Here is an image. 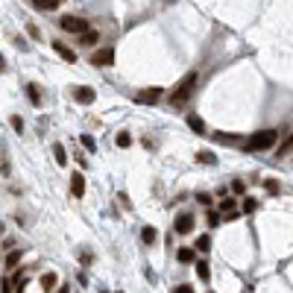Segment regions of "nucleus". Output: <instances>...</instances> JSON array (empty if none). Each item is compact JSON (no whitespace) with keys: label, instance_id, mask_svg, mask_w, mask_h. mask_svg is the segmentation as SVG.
Returning a JSON list of instances; mask_svg holds the SVG:
<instances>
[{"label":"nucleus","instance_id":"1","mask_svg":"<svg viewBox=\"0 0 293 293\" xmlns=\"http://www.w3.org/2000/svg\"><path fill=\"white\" fill-rule=\"evenodd\" d=\"M276 141H278V132H276V129H261V132L249 135L244 146H246L249 153H252V150H270V146H273Z\"/></svg>","mask_w":293,"mask_h":293},{"label":"nucleus","instance_id":"2","mask_svg":"<svg viewBox=\"0 0 293 293\" xmlns=\"http://www.w3.org/2000/svg\"><path fill=\"white\" fill-rule=\"evenodd\" d=\"M194 85H196V73L191 70L188 77L176 85V91L170 94V106H176V109H179V106H185V103H188V97L194 94Z\"/></svg>","mask_w":293,"mask_h":293},{"label":"nucleus","instance_id":"3","mask_svg":"<svg viewBox=\"0 0 293 293\" xmlns=\"http://www.w3.org/2000/svg\"><path fill=\"white\" fill-rule=\"evenodd\" d=\"M194 226H196V217H194L191 211H179L176 220H173V232H176V235H191Z\"/></svg>","mask_w":293,"mask_h":293},{"label":"nucleus","instance_id":"4","mask_svg":"<svg viewBox=\"0 0 293 293\" xmlns=\"http://www.w3.org/2000/svg\"><path fill=\"white\" fill-rule=\"evenodd\" d=\"M59 27H62L65 33H77V35L88 33V21H85V18H73V15H65V18L59 21Z\"/></svg>","mask_w":293,"mask_h":293},{"label":"nucleus","instance_id":"5","mask_svg":"<svg viewBox=\"0 0 293 293\" xmlns=\"http://www.w3.org/2000/svg\"><path fill=\"white\" fill-rule=\"evenodd\" d=\"M91 65H94V67H109V65H114V47H100V50H94Z\"/></svg>","mask_w":293,"mask_h":293},{"label":"nucleus","instance_id":"6","mask_svg":"<svg viewBox=\"0 0 293 293\" xmlns=\"http://www.w3.org/2000/svg\"><path fill=\"white\" fill-rule=\"evenodd\" d=\"M162 88H144V91H138L135 94V103H144V106H153V103H159L162 100Z\"/></svg>","mask_w":293,"mask_h":293},{"label":"nucleus","instance_id":"7","mask_svg":"<svg viewBox=\"0 0 293 293\" xmlns=\"http://www.w3.org/2000/svg\"><path fill=\"white\" fill-rule=\"evenodd\" d=\"M73 100H77V103H82V106H91L94 100H97V94H94V88H73Z\"/></svg>","mask_w":293,"mask_h":293},{"label":"nucleus","instance_id":"8","mask_svg":"<svg viewBox=\"0 0 293 293\" xmlns=\"http://www.w3.org/2000/svg\"><path fill=\"white\" fill-rule=\"evenodd\" d=\"M70 194L77 196V199L85 196V176H82V173H73V176H70Z\"/></svg>","mask_w":293,"mask_h":293},{"label":"nucleus","instance_id":"9","mask_svg":"<svg viewBox=\"0 0 293 293\" xmlns=\"http://www.w3.org/2000/svg\"><path fill=\"white\" fill-rule=\"evenodd\" d=\"M232 211H238V199L235 196H223L217 202V214H223V217H229Z\"/></svg>","mask_w":293,"mask_h":293},{"label":"nucleus","instance_id":"10","mask_svg":"<svg viewBox=\"0 0 293 293\" xmlns=\"http://www.w3.org/2000/svg\"><path fill=\"white\" fill-rule=\"evenodd\" d=\"M53 50H56V53H59V56H62L65 62H70V65L77 62V53H73V50H70V47H67L65 41H53Z\"/></svg>","mask_w":293,"mask_h":293},{"label":"nucleus","instance_id":"11","mask_svg":"<svg viewBox=\"0 0 293 293\" xmlns=\"http://www.w3.org/2000/svg\"><path fill=\"white\" fill-rule=\"evenodd\" d=\"M185 120H188V126H191V132H196V135H205V120H202L199 114H188Z\"/></svg>","mask_w":293,"mask_h":293},{"label":"nucleus","instance_id":"12","mask_svg":"<svg viewBox=\"0 0 293 293\" xmlns=\"http://www.w3.org/2000/svg\"><path fill=\"white\" fill-rule=\"evenodd\" d=\"M176 261L179 264H194L196 261V252L191 246H182V249H176Z\"/></svg>","mask_w":293,"mask_h":293},{"label":"nucleus","instance_id":"13","mask_svg":"<svg viewBox=\"0 0 293 293\" xmlns=\"http://www.w3.org/2000/svg\"><path fill=\"white\" fill-rule=\"evenodd\" d=\"M194 267H196V278H199V281H208V278H211V267H208V261L196 258V261H194Z\"/></svg>","mask_w":293,"mask_h":293},{"label":"nucleus","instance_id":"14","mask_svg":"<svg viewBox=\"0 0 293 293\" xmlns=\"http://www.w3.org/2000/svg\"><path fill=\"white\" fill-rule=\"evenodd\" d=\"M53 156H56V164H59V167L67 164V150H65V144H53Z\"/></svg>","mask_w":293,"mask_h":293},{"label":"nucleus","instance_id":"15","mask_svg":"<svg viewBox=\"0 0 293 293\" xmlns=\"http://www.w3.org/2000/svg\"><path fill=\"white\" fill-rule=\"evenodd\" d=\"M59 3H62V0H33V6L41 9V12H53V9H59Z\"/></svg>","mask_w":293,"mask_h":293},{"label":"nucleus","instance_id":"16","mask_svg":"<svg viewBox=\"0 0 293 293\" xmlns=\"http://www.w3.org/2000/svg\"><path fill=\"white\" fill-rule=\"evenodd\" d=\"M141 241H144L146 246H153V244L159 241V235H156V229H153V226H144V229H141Z\"/></svg>","mask_w":293,"mask_h":293},{"label":"nucleus","instance_id":"17","mask_svg":"<svg viewBox=\"0 0 293 293\" xmlns=\"http://www.w3.org/2000/svg\"><path fill=\"white\" fill-rule=\"evenodd\" d=\"M97 38H100V35H97V30H88V33H82L77 41H80L82 47H94V44H97Z\"/></svg>","mask_w":293,"mask_h":293},{"label":"nucleus","instance_id":"18","mask_svg":"<svg viewBox=\"0 0 293 293\" xmlns=\"http://www.w3.org/2000/svg\"><path fill=\"white\" fill-rule=\"evenodd\" d=\"M196 162H199V164H208V167H214V164H217V156H214L211 150H199V153H196Z\"/></svg>","mask_w":293,"mask_h":293},{"label":"nucleus","instance_id":"19","mask_svg":"<svg viewBox=\"0 0 293 293\" xmlns=\"http://www.w3.org/2000/svg\"><path fill=\"white\" fill-rule=\"evenodd\" d=\"M56 287H59L56 273H44V276H41V290H56Z\"/></svg>","mask_w":293,"mask_h":293},{"label":"nucleus","instance_id":"20","mask_svg":"<svg viewBox=\"0 0 293 293\" xmlns=\"http://www.w3.org/2000/svg\"><path fill=\"white\" fill-rule=\"evenodd\" d=\"M27 100H30L33 106H41V94H38V85H35V82L27 85Z\"/></svg>","mask_w":293,"mask_h":293},{"label":"nucleus","instance_id":"21","mask_svg":"<svg viewBox=\"0 0 293 293\" xmlns=\"http://www.w3.org/2000/svg\"><path fill=\"white\" fill-rule=\"evenodd\" d=\"M255 208H258V202H255L252 196H244V199H241V208H238V211H241V214H255Z\"/></svg>","mask_w":293,"mask_h":293},{"label":"nucleus","instance_id":"22","mask_svg":"<svg viewBox=\"0 0 293 293\" xmlns=\"http://www.w3.org/2000/svg\"><path fill=\"white\" fill-rule=\"evenodd\" d=\"M293 146V135H284V141H281V146L276 150V159H284L287 156V150Z\"/></svg>","mask_w":293,"mask_h":293},{"label":"nucleus","instance_id":"23","mask_svg":"<svg viewBox=\"0 0 293 293\" xmlns=\"http://www.w3.org/2000/svg\"><path fill=\"white\" fill-rule=\"evenodd\" d=\"M114 144L120 146V150H129V146H132V135H129V132H117Z\"/></svg>","mask_w":293,"mask_h":293},{"label":"nucleus","instance_id":"24","mask_svg":"<svg viewBox=\"0 0 293 293\" xmlns=\"http://www.w3.org/2000/svg\"><path fill=\"white\" fill-rule=\"evenodd\" d=\"M208 249H211V238H208V235H199V238H196L194 252H208Z\"/></svg>","mask_w":293,"mask_h":293},{"label":"nucleus","instance_id":"25","mask_svg":"<svg viewBox=\"0 0 293 293\" xmlns=\"http://www.w3.org/2000/svg\"><path fill=\"white\" fill-rule=\"evenodd\" d=\"M18 264H21V249H15V252H9V255H6V270H12V273H15V267H18Z\"/></svg>","mask_w":293,"mask_h":293},{"label":"nucleus","instance_id":"26","mask_svg":"<svg viewBox=\"0 0 293 293\" xmlns=\"http://www.w3.org/2000/svg\"><path fill=\"white\" fill-rule=\"evenodd\" d=\"M194 196H196V202H199V205H205V208H211V205H214V202H211V194H205V191H196Z\"/></svg>","mask_w":293,"mask_h":293},{"label":"nucleus","instance_id":"27","mask_svg":"<svg viewBox=\"0 0 293 293\" xmlns=\"http://www.w3.org/2000/svg\"><path fill=\"white\" fill-rule=\"evenodd\" d=\"M80 144L85 146L88 153H94V150H97V144H94V138H91V135H80Z\"/></svg>","mask_w":293,"mask_h":293},{"label":"nucleus","instance_id":"28","mask_svg":"<svg viewBox=\"0 0 293 293\" xmlns=\"http://www.w3.org/2000/svg\"><path fill=\"white\" fill-rule=\"evenodd\" d=\"M264 188H267V194H276V196H278V191H281V185H278L276 179H264Z\"/></svg>","mask_w":293,"mask_h":293},{"label":"nucleus","instance_id":"29","mask_svg":"<svg viewBox=\"0 0 293 293\" xmlns=\"http://www.w3.org/2000/svg\"><path fill=\"white\" fill-rule=\"evenodd\" d=\"M214 138H217L220 144H238V135H226V132H217Z\"/></svg>","mask_w":293,"mask_h":293},{"label":"nucleus","instance_id":"30","mask_svg":"<svg viewBox=\"0 0 293 293\" xmlns=\"http://www.w3.org/2000/svg\"><path fill=\"white\" fill-rule=\"evenodd\" d=\"M232 194H238V196L246 194V182H244V179H235V182H232Z\"/></svg>","mask_w":293,"mask_h":293},{"label":"nucleus","instance_id":"31","mask_svg":"<svg viewBox=\"0 0 293 293\" xmlns=\"http://www.w3.org/2000/svg\"><path fill=\"white\" fill-rule=\"evenodd\" d=\"M9 123H12V129H15V132H18V135H21V132H24V120H21V117H18V114H12V117H9Z\"/></svg>","mask_w":293,"mask_h":293},{"label":"nucleus","instance_id":"32","mask_svg":"<svg viewBox=\"0 0 293 293\" xmlns=\"http://www.w3.org/2000/svg\"><path fill=\"white\" fill-rule=\"evenodd\" d=\"M27 33H30V38H35V41L41 38V30H38L35 24H30V27H27Z\"/></svg>","mask_w":293,"mask_h":293},{"label":"nucleus","instance_id":"33","mask_svg":"<svg viewBox=\"0 0 293 293\" xmlns=\"http://www.w3.org/2000/svg\"><path fill=\"white\" fill-rule=\"evenodd\" d=\"M208 223H211V226H217V223H220V214H217V211H214V208H211V211H208Z\"/></svg>","mask_w":293,"mask_h":293},{"label":"nucleus","instance_id":"34","mask_svg":"<svg viewBox=\"0 0 293 293\" xmlns=\"http://www.w3.org/2000/svg\"><path fill=\"white\" fill-rule=\"evenodd\" d=\"M173 293H194V287H191V284H176Z\"/></svg>","mask_w":293,"mask_h":293},{"label":"nucleus","instance_id":"35","mask_svg":"<svg viewBox=\"0 0 293 293\" xmlns=\"http://www.w3.org/2000/svg\"><path fill=\"white\" fill-rule=\"evenodd\" d=\"M56 293H70V287H67V284H59V287H56Z\"/></svg>","mask_w":293,"mask_h":293}]
</instances>
